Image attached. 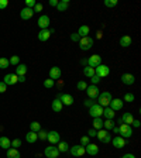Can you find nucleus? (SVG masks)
Returning <instances> with one entry per match:
<instances>
[{"instance_id": "f257e3e1", "label": "nucleus", "mask_w": 141, "mask_h": 158, "mask_svg": "<svg viewBox=\"0 0 141 158\" xmlns=\"http://www.w3.org/2000/svg\"><path fill=\"white\" fill-rule=\"evenodd\" d=\"M97 97H99V105L102 107H107L110 105V102L113 100V96L110 92H103V93H100Z\"/></svg>"}, {"instance_id": "f03ea898", "label": "nucleus", "mask_w": 141, "mask_h": 158, "mask_svg": "<svg viewBox=\"0 0 141 158\" xmlns=\"http://www.w3.org/2000/svg\"><path fill=\"white\" fill-rule=\"evenodd\" d=\"M119 133H120V137L129 138L133 136V129H131L130 124H123V123H121L120 127H119Z\"/></svg>"}, {"instance_id": "7ed1b4c3", "label": "nucleus", "mask_w": 141, "mask_h": 158, "mask_svg": "<svg viewBox=\"0 0 141 158\" xmlns=\"http://www.w3.org/2000/svg\"><path fill=\"white\" fill-rule=\"evenodd\" d=\"M89 114H90L93 119L102 117V116H103V107H102L99 103H95V105H92L89 107Z\"/></svg>"}, {"instance_id": "20e7f679", "label": "nucleus", "mask_w": 141, "mask_h": 158, "mask_svg": "<svg viewBox=\"0 0 141 158\" xmlns=\"http://www.w3.org/2000/svg\"><path fill=\"white\" fill-rule=\"evenodd\" d=\"M92 47H93V40L89 35L83 37V38L79 40V48L83 49V51H88V49H90Z\"/></svg>"}, {"instance_id": "39448f33", "label": "nucleus", "mask_w": 141, "mask_h": 158, "mask_svg": "<svg viewBox=\"0 0 141 158\" xmlns=\"http://www.w3.org/2000/svg\"><path fill=\"white\" fill-rule=\"evenodd\" d=\"M109 72H110V68L107 66V65L100 64L99 66L95 68V75H97L99 78H106L107 75H109Z\"/></svg>"}, {"instance_id": "423d86ee", "label": "nucleus", "mask_w": 141, "mask_h": 158, "mask_svg": "<svg viewBox=\"0 0 141 158\" xmlns=\"http://www.w3.org/2000/svg\"><path fill=\"white\" fill-rule=\"evenodd\" d=\"M102 64V57L100 55H97V54H95V55H92V57H89L88 59V66H90V68H96V66H99V65Z\"/></svg>"}, {"instance_id": "0eeeda50", "label": "nucleus", "mask_w": 141, "mask_h": 158, "mask_svg": "<svg viewBox=\"0 0 141 158\" xmlns=\"http://www.w3.org/2000/svg\"><path fill=\"white\" fill-rule=\"evenodd\" d=\"M44 154L47 158H58V155H59V151H58V148L56 147H54L52 144L49 147H47L44 151Z\"/></svg>"}, {"instance_id": "6e6552de", "label": "nucleus", "mask_w": 141, "mask_h": 158, "mask_svg": "<svg viewBox=\"0 0 141 158\" xmlns=\"http://www.w3.org/2000/svg\"><path fill=\"white\" fill-rule=\"evenodd\" d=\"M4 85L8 86V85H14L18 82V76H17L16 73H7L6 76H4Z\"/></svg>"}, {"instance_id": "1a4fd4ad", "label": "nucleus", "mask_w": 141, "mask_h": 158, "mask_svg": "<svg viewBox=\"0 0 141 158\" xmlns=\"http://www.w3.org/2000/svg\"><path fill=\"white\" fill-rule=\"evenodd\" d=\"M58 99H59L61 103H62V105H65V106L73 105V97L71 96V95H68V93H61L59 96H58Z\"/></svg>"}, {"instance_id": "9d476101", "label": "nucleus", "mask_w": 141, "mask_h": 158, "mask_svg": "<svg viewBox=\"0 0 141 158\" xmlns=\"http://www.w3.org/2000/svg\"><path fill=\"white\" fill-rule=\"evenodd\" d=\"M47 140H48L52 146H55V144H58V143L61 141V136L58 131H49L48 133V137H47Z\"/></svg>"}, {"instance_id": "9b49d317", "label": "nucleus", "mask_w": 141, "mask_h": 158, "mask_svg": "<svg viewBox=\"0 0 141 158\" xmlns=\"http://www.w3.org/2000/svg\"><path fill=\"white\" fill-rule=\"evenodd\" d=\"M61 75H62V71H61V68H58V66H52V68L49 69V79L58 81L61 78Z\"/></svg>"}, {"instance_id": "f8f14e48", "label": "nucleus", "mask_w": 141, "mask_h": 158, "mask_svg": "<svg viewBox=\"0 0 141 158\" xmlns=\"http://www.w3.org/2000/svg\"><path fill=\"white\" fill-rule=\"evenodd\" d=\"M86 92H88V96L90 97V99H95L96 100L97 96H99V89H97L96 85H90L86 88Z\"/></svg>"}, {"instance_id": "ddd939ff", "label": "nucleus", "mask_w": 141, "mask_h": 158, "mask_svg": "<svg viewBox=\"0 0 141 158\" xmlns=\"http://www.w3.org/2000/svg\"><path fill=\"white\" fill-rule=\"evenodd\" d=\"M54 29H51V30H41L40 32H38V40L40 41H47L49 38V37H51V34H54Z\"/></svg>"}, {"instance_id": "4468645a", "label": "nucleus", "mask_w": 141, "mask_h": 158, "mask_svg": "<svg viewBox=\"0 0 141 158\" xmlns=\"http://www.w3.org/2000/svg\"><path fill=\"white\" fill-rule=\"evenodd\" d=\"M85 147L83 146H73L72 148H71V154L73 155V157H82V155H85Z\"/></svg>"}, {"instance_id": "2eb2a0df", "label": "nucleus", "mask_w": 141, "mask_h": 158, "mask_svg": "<svg viewBox=\"0 0 141 158\" xmlns=\"http://www.w3.org/2000/svg\"><path fill=\"white\" fill-rule=\"evenodd\" d=\"M48 25H49V17L42 14V16L38 18V27H40L41 30H47Z\"/></svg>"}, {"instance_id": "dca6fc26", "label": "nucleus", "mask_w": 141, "mask_h": 158, "mask_svg": "<svg viewBox=\"0 0 141 158\" xmlns=\"http://www.w3.org/2000/svg\"><path fill=\"white\" fill-rule=\"evenodd\" d=\"M85 151H86L89 155L95 157V155H97V153H99V147H97L96 144H90V143H89L88 146L85 147Z\"/></svg>"}, {"instance_id": "f3484780", "label": "nucleus", "mask_w": 141, "mask_h": 158, "mask_svg": "<svg viewBox=\"0 0 141 158\" xmlns=\"http://www.w3.org/2000/svg\"><path fill=\"white\" fill-rule=\"evenodd\" d=\"M123 102H121V99H113L112 102H110V105H109V107L110 109H113L114 112H117V110H121L123 109Z\"/></svg>"}, {"instance_id": "a211bd4d", "label": "nucleus", "mask_w": 141, "mask_h": 158, "mask_svg": "<svg viewBox=\"0 0 141 158\" xmlns=\"http://www.w3.org/2000/svg\"><path fill=\"white\" fill-rule=\"evenodd\" d=\"M32 16H34V12H32V8L24 7V8H23V10L20 12V17L23 18V20H30Z\"/></svg>"}, {"instance_id": "6ab92c4d", "label": "nucleus", "mask_w": 141, "mask_h": 158, "mask_svg": "<svg viewBox=\"0 0 141 158\" xmlns=\"http://www.w3.org/2000/svg\"><path fill=\"white\" fill-rule=\"evenodd\" d=\"M121 82H123L124 85H133L134 82H136V78H134L131 73H123V75H121Z\"/></svg>"}, {"instance_id": "aec40b11", "label": "nucleus", "mask_w": 141, "mask_h": 158, "mask_svg": "<svg viewBox=\"0 0 141 158\" xmlns=\"http://www.w3.org/2000/svg\"><path fill=\"white\" fill-rule=\"evenodd\" d=\"M113 146L116 147V148H123V147L126 146V138L120 137V136H116V137L112 140Z\"/></svg>"}, {"instance_id": "412c9836", "label": "nucleus", "mask_w": 141, "mask_h": 158, "mask_svg": "<svg viewBox=\"0 0 141 158\" xmlns=\"http://www.w3.org/2000/svg\"><path fill=\"white\" fill-rule=\"evenodd\" d=\"M103 116H105L107 120H113L114 116H116V112H114L113 109H110L109 106H107V107H103Z\"/></svg>"}, {"instance_id": "4be33fe9", "label": "nucleus", "mask_w": 141, "mask_h": 158, "mask_svg": "<svg viewBox=\"0 0 141 158\" xmlns=\"http://www.w3.org/2000/svg\"><path fill=\"white\" fill-rule=\"evenodd\" d=\"M0 147H2L3 150H8V148L12 147V141L8 140V137H4V136L0 137Z\"/></svg>"}, {"instance_id": "5701e85b", "label": "nucleus", "mask_w": 141, "mask_h": 158, "mask_svg": "<svg viewBox=\"0 0 141 158\" xmlns=\"http://www.w3.org/2000/svg\"><path fill=\"white\" fill-rule=\"evenodd\" d=\"M51 107H52V110L54 112H56V113H59L61 110H62V107H64V105L61 103V100L56 97V99H54V102H52V105H51Z\"/></svg>"}, {"instance_id": "b1692460", "label": "nucleus", "mask_w": 141, "mask_h": 158, "mask_svg": "<svg viewBox=\"0 0 141 158\" xmlns=\"http://www.w3.org/2000/svg\"><path fill=\"white\" fill-rule=\"evenodd\" d=\"M25 72H27V65L24 64H18L16 68V75L17 76H24Z\"/></svg>"}, {"instance_id": "393cba45", "label": "nucleus", "mask_w": 141, "mask_h": 158, "mask_svg": "<svg viewBox=\"0 0 141 158\" xmlns=\"http://www.w3.org/2000/svg\"><path fill=\"white\" fill-rule=\"evenodd\" d=\"M120 120H121V123H123V124H131L134 119H133V114H131V113H124L120 117Z\"/></svg>"}, {"instance_id": "a878e982", "label": "nucleus", "mask_w": 141, "mask_h": 158, "mask_svg": "<svg viewBox=\"0 0 141 158\" xmlns=\"http://www.w3.org/2000/svg\"><path fill=\"white\" fill-rule=\"evenodd\" d=\"M120 45L123 47V48H127V47H130V45H131V38H130L129 35H123L120 38Z\"/></svg>"}, {"instance_id": "bb28decb", "label": "nucleus", "mask_w": 141, "mask_h": 158, "mask_svg": "<svg viewBox=\"0 0 141 158\" xmlns=\"http://www.w3.org/2000/svg\"><path fill=\"white\" fill-rule=\"evenodd\" d=\"M20 151L17 148H8L7 150V158H20Z\"/></svg>"}, {"instance_id": "cd10ccee", "label": "nucleus", "mask_w": 141, "mask_h": 158, "mask_svg": "<svg viewBox=\"0 0 141 158\" xmlns=\"http://www.w3.org/2000/svg\"><path fill=\"white\" fill-rule=\"evenodd\" d=\"M25 140H27L28 143H35L37 140H38V134L37 133H34V131H28L27 133V136H25Z\"/></svg>"}, {"instance_id": "c85d7f7f", "label": "nucleus", "mask_w": 141, "mask_h": 158, "mask_svg": "<svg viewBox=\"0 0 141 158\" xmlns=\"http://www.w3.org/2000/svg\"><path fill=\"white\" fill-rule=\"evenodd\" d=\"M89 31H90V29H89L88 25H81V27H79V30H78V34H79V37H81V38H83V37H88Z\"/></svg>"}, {"instance_id": "c756f323", "label": "nucleus", "mask_w": 141, "mask_h": 158, "mask_svg": "<svg viewBox=\"0 0 141 158\" xmlns=\"http://www.w3.org/2000/svg\"><path fill=\"white\" fill-rule=\"evenodd\" d=\"M68 6H69V0H62V2H58L56 8H58V12H65L68 8Z\"/></svg>"}, {"instance_id": "7c9ffc66", "label": "nucleus", "mask_w": 141, "mask_h": 158, "mask_svg": "<svg viewBox=\"0 0 141 158\" xmlns=\"http://www.w3.org/2000/svg\"><path fill=\"white\" fill-rule=\"evenodd\" d=\"M103 127V120L100 117H95L93 119V129L95 130H102Z\"/></svg>"}, {"instance_id": "2f4dec72", "label": "nucleus", "mask_w": 141, "mask_h": 158, "mask_svg": "<svg viewBox=\"0 0 141 158\" xmlns=\"http://www.w3.org/2000/svg\"><path fill=\"white\" fill-rule=\"evenodd\" d=\"M56 148H58V151H59V153H66V151L69 150V146H68V143L66 141H62V143H58V147H56Z\"/></svg>"}, {"instance_id": "473e14b6", "label": "nucleus", "mask_w": 141, "mask_h": 158, "mask_svg": "<svg viewBox=\"0 0 141 158\" xmlns=\"http://www.w3.org/2000/svg\"><path fill=\"white\" fill-rule=\"evenodd\" d=\"M109 136V133H107V130H97L96 131V137L100 140L102 143H103V140H105L106 137Z\"/></svg>"}, {"instance_id": "72a5a7b5", "label": "nucleus", "mask_w": 141, "mask_h": 158, "mask_svg": "<svg viewBox=\"0 0 141 158\" xmlns=\"http://www.w3.org/2000/svg\"><path fill=\"white\" fill-rule=\"evenodd\" d=\"M83 75L88 78H92L95 75V69L90 68V66H86V68H83Z\"/></svg>"}, {"instance_id": "f704fd0d", "label": "nucleus", "mask_w": 141, "mask_h": 158, "mask_svg": "<svg viewBox=\"0 0 141 158\" xmlns=\"http://www.w3.org/2000/svg\"><path fill=\"white\" fill-rule=\"evenodd\" d=\"M41 130V126L38 122H32L31 124H30V131H34V133H38Z\"/></svg>"}, {"instance_id": "c9c22d12", "label": "nucleus", "mask_w": 141, "mask_h": 158, "mask_svg": "<svg viewBox=\"0 0 141 158\" xmlns=\"http://www.w3.org/2000/svg\"><path fill=\"white\" fill-rule=\"evenodd\" d=\"M8 65H10V62H8L7 58H0V69L8 68Z\"/></svg>"}, {"instance_id": "e433bc0d", "label": "nucleus", "mask_w": 141, "mask_h": 158, "mask_svg": "<svg viewBox=\"0 0 141 158\" xmlns=\"http://www.w3.org/2000/svg\"><path fill=\"white\" fill-rule=\"evenodd\" d=\"M103 127H105L106 130H113L114 122H113V120H106V122H103Z\"/></svg>"}, {"instance_id": "4c0bfd02", "label": "nucleus", "mask_w": 141, "mask_h": 158, "mask_svg": "<svg viewBox=\"0 0 141 158\" xmlns=\"http://www.w3.org/2000/svg\"><path fill=\"white\" fill-rule=\"evenodd\" d=\"M54 85H55V81H52V79H45V81H44V86L47 88V89L54 88Z\"/></svg>"}, {"instance_id": "58836bf2", "label": "nucleus", "mask_w": 141, "mask_h": 158, "mask_svg": "<svg viewBox=\"0 0 141 158\" xmlns=\"http://www.w3.org/2000/svg\"><path fill=\"white\" fill-rule=\"evenodd\" d=\"M105 6L106 7H116L117 0H105Z\"/></svg>"}, {"instance_id": "ea45409f", "label": "nucleus", "mask_w": 141, "mask_h": 158, "mask_svg": "<svg viewBox=\"0 0 141 158\" xmlns=\"http://www.w3.org/2000/svg\"><path fill=\"white\" fill-rule=\"evenodd\" d=\"M37 134H38V138H40V140H47V137H48V133H47L45 130H40Z\"/></svg>"}, {"instance_id": "a19ab883", "label": "nucleus", "mask_w": 141, "mask_h": 158, "mask_svg": "<svg viewBox=\"0 0 141 158\" xmlns=\"http://www.w3.org/2000/svg\"><path fill=\"white\" fill-rule=\"evenodd\" d=\"M86 88H88V85H86L83 81H79V82H78V85H76V89H78V90H86Z\"/></svg>"}, {"instance_id": "79ce46f5", "label": "nucleus", "mask_w": 141, "mask_h": 158, "mask_svg": "<svg viewBox=\"0 0 141 158\" xmlns=\"http://www.w3.org/2000/svg\"><path fill=\"white\" fill-rule=\"evenodd\" d=\"M89 143H90V141H89V137H88V136H82V137H81V146L86 147Z\"/></svg>"}, {"instance_id": "37998d69", "label": "nucleus", "mask_w": 141, "mask_h": 158, "mask_svg": "<svg viewBox=\"0 0 141 158\" xmlns=\"http://www.w3.org/2000/svg\"><path fill=\"white\" fill-rule=\"evenodd\" d=\"M18 61H20V58L17 57V55H13V57L10 58V61H8V62H10L12 65H16V66H17V65H18Z\"/></svg>"}, {"instance_id": "c03bdc74", "label": "nucleus", "mask_w": 141, "mask_h": 158, "mask_svg": "<svg viewBox=\"0 0 141 158\" xmlns=\"http://www.w3.org/2000/svg\"><path fill=\"white\" fill-rule=\"evenodd\" d=\"M18 147H21V140H18V138L13 140L12 141V148H18Z\"/></svg>"}, {"instance_id": "a18cd8bd", "label": "nucleus", "mask_w": 141, "mask_h": 158, "mask_svg": "<svg viewBox=\"0 0 141 158\" xmlns=\"http://www.w3.org/2000/svg\"><path fill=\"white\" fill-rule=\"evenodd\" d=\"M124 102H134V95L133 93H126L124 95Z\"/></svg>"}, {"instance_id": "49530a36", "label": "nucleus", "mask_w": 141, "mask_h": 158, "mask_svg": "<svg viewBox=\"0 0 141 158\" xmlns=\"http://www.w3.org/2000/svg\"><path fill=\"white\" fill-rule=\"evenodd\" d=\"M32 12H34V13H40V12H42V4H41V3H37L35 6H34V8H32Z\"/></svg>"}, {"instance_id": "de8ad7c7", "label": "nucleus", "mask_w": 141, "mask_h": 158, "mask_svg": "<svg viewBox=\"0 0 141 158\" xmlns=\"http://www.w3.org/2000/svg\"><path fill=\"white\" fill-rule=\"evenodd\" d=\"M25 4H27L28 8H32L37 4V2H35V0H25Z\"/></svg>"}, {"instance_id": "09e8293b", "label": "nucleus", "mask_w": 141, "mask_h": 158, "mask_svg": "<svg viewBox=\"0 0 141 158\" xmlns=\"http://www.w3.org/2000/svg\"><path fill=\"white\" fill-rule=\"evenodd\" d=\"M7 6H8V0H0V10H4Z\"/></svg>"}, {"instance_id": "8fccbe9b", "label": "nucleus", "mask_w": 141, "mask_h": 158, "mask_svg": "<svg viewBox=\"0 0 141 158\" xmlns=\"http://www.w3.org/2000/svg\"><path fill=\"white\" fill-rule=\"evenodd\" d=\"M90 79H92V83H93V85H96V83H99V82H100V78L97 76V75H93Z\"/></svg>"}, {"instance_id": "3c124183", "label": "nucleus", "mask_w": 141, "mask_h": 158, "mask_svg": "<svg viewBox=\"0 0 141 158\" xmlns=\"http://www.w3.org/2000/svg\"><path fill=\"white\" fill-rule=\"evenodd\" d=\"M93 102H95V99H86V100L83 102V105H85V106H89V107H90L92 105H95Z\"/></svg>"}, {"instance_id": "603ef678", "label": "nucleus", "mask_w": 141, "mask_h": 158, "mask_svg": "<svg viewBox=\"0 0 141 158\" xmlns=\"http://www.w3.org/2000/svg\"><path fill=\"white\" fill-rule=\"evenodd\" d=\"M71 40H72V41H79V40H81V37H79L78 32H73L72 35H71Z\"/></svg>"}, {"instance_id": "864d4df0", "label": "nucleus", "mask_w": 141, "mask_h": 158, "mask_svg": "<svg viewBox=\"0 0 141 158\" xmlns=\"http://www.w3.org/2000/svg\"><path fill=\"white\" fill-rule=\"evenodd\" d=\"M7 90V86L4 85V82H0V93H4Z\"/></svg>"}, {"instance_id": "5fc2aeb1", "label": "nucleus", "mask_w": 141, "mask_h": 158, "mask_svg": "<svg viewBox=\"0 0 141 158\" xmlns=\"http://www.w3.org/2000/svg\"><path fill=\"white\" fill-rule=\"evenodd\" d=\"M96 131H97V130H95V129H90V130H89V136H88V137H96Z\"/></svg>"}, {"instance_id": "6e6d98bb", "label": "nucleus", "mask_w": 141, "mask_h": 158, "mask_svg": "<svg viewBox=\"0 0 141 158\" xmlns=\"http://www.w3.org/2000/svg\"><path fill=\"white\" fill-rule=\"evenodd\" d=\"M49 6H54V7H56V6H58V0H49Z\"/></svg>"}, {"instance_id": "4d7b16f0", "label": "nucleus", "mask_w": 141, "mask_h": 158, "mask_svg": "<svg viewBox=\"0 0 141 158\" xmlns=\"http://www.w3.org/2000/svg\"><path fill=\"white\" fill-rule=\"evenodd\" d=\"M134 127H140V122L138 120H133V123H131Z\"/></svg>"}, {"instance_id": "13d9d810", "label": "nucleus", "mask_w": 141, "mask_h": 158, "mask_svg": "<svg viewBox=\"0 0 141 158\" xmlns=\"http://www.w3.org/2000/svg\"><path fill=\"white\" fill-rule=\"evenodd\" d=\"M121 158H136V157H134L133 154H124V155H123V157H121Z\"/></svg>"}, {"instance_id": "bf43d9fd", "label": "nucleus", "mask_w": 141, "mask_h": 158, "mask_svg": "<svg viewBox=\"0 0 141 158\" xmlns=\"http://www.w3.org/2000/svg\"><path fill=\"white\" fill-rule=\"evenodd\" d=\"M103 143H106V144H107V143H110V134H109V136H107V137L105 138V140H103Z\"/></svg>"}, {"instance_id": "052dcab7", "label": "nucleus", "mask_w": 141, "mask_h": 158, "mask_svg": "<svg viewBox=\"0 0 141 158\" xmlns=\"http://www.w3.org/2000/svg\"><path fill=\"white\" fill-rule=\"evenodd\" d=\"M27 79H25V76H18V82H25Z\"/></svg>"}]
</instances>
